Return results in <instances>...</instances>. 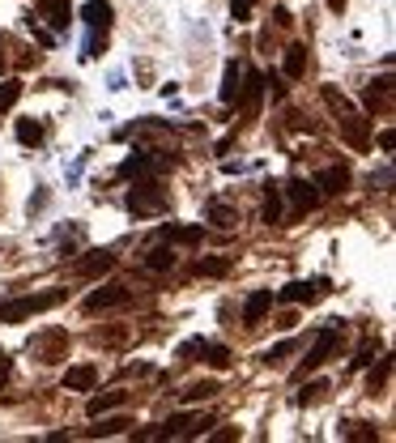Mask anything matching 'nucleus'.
I'll use <instances>...</instances> for the list:
<instances>
[{"mask_svg":"<svg viewBox=\"0 0 396 443\" xmlns=\"http://www.w3.org/2000/svg\"><path fill=\"white\" fill-rule=\"evenodd\" d=\"M68 299V290H43V294H26V299H13V303H0V324H21L30 315H43Z\"/></svg>","mask_w":396,"mask_h":443,"instance_id":"obj_1","label":"nucleus"},{"mask_svg":"<svg viewBox=\"0 0 396 443\" xmlns=\"http://www.w3.org/2000/svg\"><path fill=\"white\" fill-rule=\"evenodd\" d=\"M166 188L162 184H137L132 192H128V209L137 213V217H158V213H166Z\"/></svg>","mask_w":396,"mask_h":443,"instance_id":"obj_2","label":"nucleus"},{"mask_svg":"<svg viewBox=\"0 0 396 443\" xmlns=\"http://www.w3.org/2000/svg\"><path fill=\"white\" fill-rule=\"evenodd\" d=\"M337 132H341V141L350 145V150H358V154H366V150H370V128H366V119H362L354 107L337 115Z\"/></svg>","mask_w":396,"mask_h":443,"instance_id":"obj_3","label":"nucleus"},{"mask_svg":"<svg viewBox=\"0 0 396 443\" xmlns=\"http://www.w3.org/2000/svg\"><path fill=\"white\" fill-rule=\"evenodd\" d=\"M30 354H34L39 362H60V358L68 354V333H64V328H52V333L34 337V341H30Z\"/></svg>","mask_w":396,"mask_h":443,"instance_id":"obj_4","label":"nucleus"},{"mask_svg":"<svg viewBox=\"0 0 396 443\" xmlns=\"http://www.w3.org/2000/svg\"><path fill=\"white\" fill-rule=\"evenodd\" d=\"M337 337H341L337 328H319V333H315V346H311V354H307V358H303V366H299V380H303L307 371H315V366H324V362H328V354L337 350Z\"/></svg>","mask_w":396,"mask_h":443,"instance_id":"obj_5","label":"nucleus"},{"mask_svg":"<svg viewBox=\"0 0 396 443\" xmlns=\"http://www.w3.org/2000/svg\"><path fill=\"white\" fill-rule=\"evenodd\" d=\"M286 192H290L294 217H303V213H311V209L319 205V188H315V184H307V179H290V184H286Z\"/></svg>","mask_w":396,"mask_h":443,"instance_id":"obj_6","label":"nucleus"},{"mask_svg":"<svg viewBox=\"0 0 396 443\" xmlns=\"http://www.w3.org/2000/svg\"><path fill=\"white\" fill-rule=\"evenodd\" d=\"M328 294V282H290L286 290H281V303H319Z\"/></svg>","mask_w":396,"mask_h":443,"instance_id":"obj_7","label":"nucleus"},{"mask_svg":"<svg viewBox=\"0 0 396 443\" xmlns=\"http://www.w3.org/2000/svg\"><path fill=\"white\" fill-rule=\"evenodd\" d=\"M132 294H128V286H103V290H94L90 299H86V311L94 315V311H111V307H123Z\"/></svg>","mask_w":396,"mask_h":443,"instance_id":"obj_8","label":"nucleus"},{"mask_svg":"<svg viewBox=\"0 0 396 443\" xmlns=\"http://www.w3.org/2000/svg\"><path fill=\"white\" fill-rule=\"evenodd\" d=\"M315 188H319V196H341L345 188H350V166H345V162L324 166V170L315 175Z\"/></svg>","mask_w":396,"mask_h":443,"instance_id":"obj_9","label":"nucleus"},{"mask_svg":"<svg viewBox=\"0 0 396 443\" xmlns=\"http://www.w3.org/2000/svg\"><path fill=\"white\" fill-rule=\"evenodd\" d=\"M268 311H273V290H256L252 299L243 303V324H247V328H260Z\"/></svg>","mask_w":396,"mask_h":443,"instance_id":"obj_10","label":"nucleus"},{"mask_svg":"<svg viewBox=\"0 0 396 443\" xmlns=\"http://www.w3.org/2000/svg\"><path fill=\"white\" fill-rule=\"evenodd\" d=\"M392 90H396V86H392V77L384 72L379 81H370V86H366V94H362V98H366V107H370V111H379V115H392Z\"/></svg>","mask_w":396,"mask_h":443,"instance_id":"obj_11","label":"nucleus"},{"mask_svg":"<svg viewBox=\"0 0 396 443\" xmlns=\"http://www.w3.org/2000/svg\"><path fill=\"white\" fill-rule=\"evenodd\" d=\"M111 264H115L111 252H86V260L72 264V273L77 277H103V273H111Z\"/></svg>","mask_w":396,"mask_h":443,"instance_id":"obj_12","label":"nucleus"},{"mask_svg":"<svg viewBox=\"0 0 396 443\" xmlns=\"http://www.w3.org/2000/svg\"><path fill=\"white\" fill-rule=\"evenodd\" d=\"M98 384V366L94 362H81V366H68L64 371V388L68 392H90Z\"/></svg>","mask_w":396,"mask_h":443,"instance_id":"obj_13","label":"nucleus"},{"mask_svg":"<svg viewBox=\"0 0 396 443\" xmlns=\"http://www.w3.org/2000/svg\"><path fill=\"white\" fill-rule=\"evenodd\" d=\"M239 94H243V68H239V60H230V64H226V72H221V103L235 107V103H239Z\"/></svg>","mask_w":396,"mask_h":443,"instance_id":"obj_14","label":"nucleus"},{"mask_svg":"<svg viewBox=\"0 0 396 443\" xmlns=\"http://www.w3.org/2000/svg\"><path fill=\"white\" fill-rule=\"evenodd\" d=\"M81 17H86V26L90 30H111V5H107V0H90V5L81 9Z\"/></svg>","mask_w":396,"mask_h":443,"instance_id":"obj_15","label":"nucleus"},{"mask_svg":"<svg viewBox=\"0 0 396 443\" xmlns=\"http://www.w3.org/2000/svg\"><path fill=\"white\" fill-rule=\"evenodd\" d=\"M39 13L52 21V30H64L68 21H72V9H68V0H39Z\"/></svg>","mask_w":396,"mask_h":443,"instance_id":"obj_16","label":"nucleus"},{"mask_svg":"<svg viewBox=\"0 0 396 443\" xmlns=\"http://www.w3.org/2000/svg\"><path fill=\"white\" fill-rule=\"evenodd\" d=\"M286 77L290 81H303L307 77V47L303 43H290L286 47Z\"/></svg>","mask_w":396,"mask_h":443,"instance_id":"obj_17","label":"nucleus"},{"mask_svg":"<svg viewBox=\"0 0 396 443\" xmlns=\"http://www.w3.org/2000/svg\"><path fill=\"white\" fill-rule=\"evenodd\" d=\"M243 111L247 115H256L260 111V94H264V77H260V72H243Z\"/></svg>","mask_w":396,"mask_h":443,"instance_id":"obj_18","label":"nucleus"},{"mask_svg":"<svg viewBox=\"0 0 396 443\" xmlns=\"http://www.w3.org/2000/svg\"><path fill=\"white\" fill-rule=\"evenodd\" d=\"M205 217L213 222V226H221V230H235V226H239V213H235L230 205H221V201H209V205H205Z\"/></svg>","mask_w":396,"mask_h":443,"instance_id":"obj_19","label":"nucleus"},{"mask_svg":"<svg viewBox=\"0 0 396 443\" xmlns=\"http://www.w3.org/2000/svg\"><path fill=\"white\" fill-rule=\"evenodd\" d=\"M201 239H205V226H166L162 230V243H184V248H192Z\"/></svg>","mask_w":396,"mask_h":443,"instance_id":"obj_20","label":"nucleus"},{"mask_svg":"<svg viewBox=\"0 0 396 443\" xmlns=\"http://www.w3.org/2000/svg\"><path fill=\"white\" fill-rule=\"evenodd\" d=\"M123 401H128V392H103V397H90V405H86V413L90 417H103L107 409H115V405H123Z\"/></svg>","mask_w":396,"mask_h":443,"instance_id":"obj_21","label":"nucleus"},{"mask_svg":"<svg viewBox=\"0 0 396 443\" xmlns=\"http://www.w3.org/2000/svg\"><path fill=\"white\" fill-rule=\"evenodd\" d=\"M17 141H21V145H43V141H47V128L39 124V119H17Z\"/></svg>","mask_w":396,"mask_h":443,"instance_id":"obj_22","label":"nucleus"},{"mask_svg":"<svg viewBox=\"0 0 396 443\" xmlns=\"http://www.w3.org/2000/svg\"><path fill=\"white\" fill-rule=\"evenodd\" d=\"M209 397H217V380H201V384H188L184 392H179V401H209Z\"/></svg>","mask_w":396,"mask_h":443,"instance_id":"obj_23","label":"nucleus"},{"mask_svg":"<svg viewBox=\"0 0 396 443\" xmlns=\"http://www.w3.org/2000/svg\"><path fill=\"white\" fill-rule=\"evenodd\" d=\"M264 222L268 226H281V188H273V184L264 192Z\"/></svg>","mask_w":396,"mask_h":443,"instance_id":"obj_24","label":"nucleus"},{"mask_svg":"<svg viewBox=\"0 0 396 443\" xmlns=\"http://www.w3.org/2000/svg\"><path fill=\"white\" fill-rule=\"evenodd\" d=\"M226 273H230V260H226V256L196 260V277H226Z\"/></svg>","mask_w":396,"mask_h":443,"instance_id":"obj_25","label":"nucleus"},{"mask_svg":"<svg viewBox=\"0 0 396 443\" xmlns=\"http://www.w3.org/2000/svg\"><path fill=\"white\" fill-rule=\"evenodd\" d=\"M388 380H392V358H379V366L366 375V392L375 397V392H384V388H388Z\"/></svg>","mask_w":396,"mask_h":443,"instance_id":"obj_26","label":"nucleus"},{"mask_svg":"<svg viewBox=\"0 0 396 443\" xmlns=\"http://www.w3.org/2000/svg\"><path fill=\"white\" fill-rule=\"evenodd\" d=\"M170 264H175V243H170V248H166V243H158V248L145 256V268H158V273H162V268H170Z\"/></svg>","mask_w":396,"mask_h":443,"instance_id":"obj_27","label":"nucleus"},{"mask_svg":"<svg viewBox=\"0 0 396 443\" xmlns=\"http://www.w3.org/2000/svg\"><path fill=\"white\" fill-rule=\"evenodd\" d=\"M201 354H205V362L213 366V371H226V366H230V350H226V346H217V341L201 346Z\"/></svg>","mask_w":396,"mask_h":443,"instance_id":"obj_28","label":"nucleus"},{"mask_svg":"<svg viewBox=\"0 0 396 443\" xmlns=\"http://www.w3.org/2000/svg\"><path fill=\"white\" fill-rule=\"evenodd\" d=\"M328 392H333V388H328L324 380H315V384H307V388L299 392V405H315V401H324Z\"/></svg>","mask_w":396,"mask_h":443,"instance_id":"obj_29","label":"nucleus"},{"mask_svg":"<svg viewBox=\"0 0 396 443\" xmlns=\"http://www.w3.org/2000/svg\"><path fill=\"white\" fill-rule=\"evenodd\" d=\"M17 98H21V81H17V77H13V81H0V111H9Z\"/></svg>","mask_w":396,"mask_h":443,"instance_id":"obj_30","label":"nucleus"},{"mask_svg":"<svg viewBox=\"0 0 396 443\" xmlns=\"http://www.w3.org/2000/svg\"><path fill=\"white\" fill-rule=\"evenodd\" d=\"M103 47H107V30H90V39H86V60H98L103 56Z\"/></svg>","mask_w":396,"mask_h":443,"instance_id":"obj_31","label":"nucleus"},{"mask_svg":"<svg viewBox=\"0 0 396 443\" xmlns=\"http://www.w3.org/2000/svg\"><path fill=\"white\" fill-rule=\"evenodd\" d=\"M123 426H132V422H128V417H107V422H103V426H90L86 435H90V439H98V435H119Z\"/></svg>","mask_w":396,"mask_h":443,"instance_id":"obj_32","label":"nucleus"},{"mask_svg":"<svg viewBox=\"0 0 396 443\" xmlns=\"http://www.w3.org/2000/svg\"><path fill=\"white\" fill-rule=\"evenodd\" d=\"M324 103L341 115V111H350V98H345V94H337V86H324Z\"/></svg>","mask_w":396,"mask_h":443,"instance_id":"obj_33","label":"nucleus"},{"mask_svg":"<svg viewBox=\"0 0 396 443\" xmlns=\"http://www.w3.org/2000/svg\"><path fill=\"white\" fill-rule=\"evenodd\" d=\"M294 346H299V341H281V346H273V350H264V366H277Z\"/></svg>","mask_w":396,"mask_h":443,"instance_id":"obj_34","label":"nucleus"},{"mask_svg":"<svg viewBox=\"0 0 396 443\" xmlns=\"http://www.w3.org/2000/svg\"><path fill=\"white\" fill-rule=\"evenodd\" d=\"M201 346H205L201 337H192V341H184V346H179V358H184V362H196V354H201Z\"/></svg>","mask_w":396,"mask_h":443,"instance_id":"obj_35","label":"nucleus"},{"mask_svg":"<svg viewBox=\"0 0 396 443\" xmlns=\"http://www.w3.org/2000/svg\"><path fill=\"white\" fill-rule=\"evenodd\" d=\"M341 435H350V439H375V431H366V422H345Z\"/></svg>","mask_w":396,"mask_h":443,"instance_id":"obj_36","label":"nucleus"},{"mask_svg":"<svg viewBox=\"0 0 396 443\" xmlns=\"http://www.w3.org/2000/svg\"><path fill=\"white\" fill-rule=\"evenodd\" d=\"M375 350H379L375 341H366V346L358 350V358H354V366H366V362H375Z\"/></svg>","mask_w":396,"mask_h":443,"instance_id":"obj_37","label":"nucleus"},{"mask_svg":"<svg viewBox=\"0 0 396 443\" xmlns=\"http://www.w3.org/2000/svg\"><path fill=\"white\" fill-rule=\"evenodd\" d=\"M379 150H384V154H392V150H396V132H392V128H384V132H379Z\"/></svg>","mask_w":396,"mask_h":443,"instance_id":"obj_38","label":"nucleus"},{"mask_svg":"<svg viewBox=\"0 0 396 443\" xmlns=\"http://www.w3.org/2000/svg\"><path fill=\"white\" fill-rule=\"evenodd\" d=\"M230 13H235L239 21H247V0H230Z\"/></svg>","mask_w":396,"mask_h":443,"instance_id":"obj_39","label":"nucleus"},{"mask_svg":"<svg viewBox=\"0 0 396 443\" xmlns=\"http://www.w3.org/2000/svg\"><path fill=\"white\" fill-rule=\"evenodd\" d=\"M43 205H47V192H34V196H30V213H39Z\"/></svg>","mask_w":396,"mask_h":443,"instance_id":"obj_40","label":"nucleus"},{"mask_svg":"<svg viewBox=\"0 0 396 443\" xmlns=\"http://www.w3.org/2000/svg\"><path fill=\"white\" fill-rule=\"evenodd\" d=\"M273 17H277V26H290V21H294V17H290V9H281V5L273 9Z\"/></svg>","mask_w":396,"mask_h":443,"instance_id":"obj_41","label":"nucleus"},{"mask_svg":"<svg viewBox=\"0 0 396 443\" xmlns=\"http://www.w3.org/2000/svg\"><path fill=\"white\" fill-rule=\"evenodd\" d=\"M230 439H239V431H217L213 435V443H230Z\"/></svg>","mask_w":396,"mask_h":443,"instance_id":"obj_42","label":"nucleus"},{"mask_svg":"<svg viewBox=\"0 0 396 443\" xmlns=\"http://www.w3.org/2000/svg\"><path fill=\"white\" fill-rule=\"evenodd\" d=\"M9 371H13V362H9V358H0V384L9 380Z\"/></svg>","mask_w":396,"mask_h":443,"instance_id":"obj_43","label":"nucleus"},{"mask_svg":"<svg viewBox=\"0 0 396 443\" xmlns=\"http://www.w3.org/2000/svg\"><path fill=\"white\" fill-rule=\"evenodd\" d=\"M328 9H333V13H341V9H345V0H328Z\"/></svg>","mask_w":396,"mask_h":443,"instance_id":"obj_44","label":"nucleus"},{"mask_svg":"<svg viewBox=\"0 0 396 443\" xmlns=\"http://www.w3.org/2000/svg\"><path fill=\"white\" fill-rule=\"evenodd\" d=\"M9 64V56H5V39H0V68H5Z\"/></svg>","mask_w":396,"mask_h":443,"instance_id":"obj_45","label":"nucleus"}]
</instances>
